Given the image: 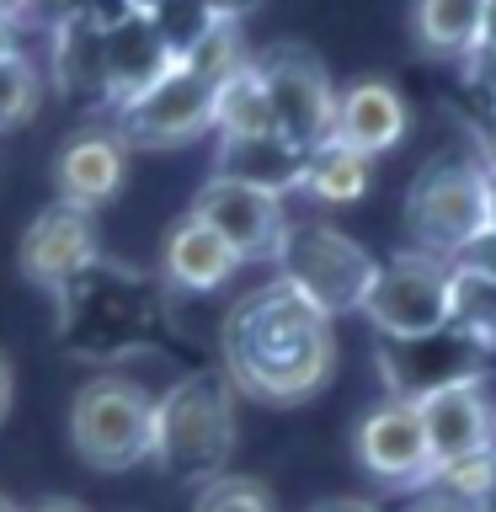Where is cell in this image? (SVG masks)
<instances>
[{"mask_svg": "<svg viewBox=\"0 0 496 512\" xmlns=\"http://www.w3.org/2000/svg\"><path fill=\"white\" fill-rule=\"evenodd\" d=\"M336 368L331 320L288 283H262L224 320V379L262 406H299Z\"/></svg>", "mask_w": 496, "mask_h": 512, "instance_id": "obj_1", "label": "cell"}, {"mask_svg": "<svg viewBox=\"0 0 496 512\" xmlns=\"http://www.w3.org/2000/svg\"><path fill=\"white\" fill-rule=\"evenodd\" d=\"M59 342L75 358H123L160 331V283L96 256L59 288Z\"/></svg>", "mask_w": 496, "mask_h": 512, "instance_id": "obj_2", "label": "cell"}, {"mask_svg": "<svg viewBox=\"0 0 496 512\" xmlns=\"http://www.w3.org/2000/svg\"><path fill=\"white\" fill-rule=\"evenodd\" d=\"M235 448V406L224 374H187L166 395H155V443L150 464L176 480H203L230 464Z\"/></svg>", "mask_w": 496, "mask_h": 512, "instance_id": "obj_3", "label": "cell"}, {"mask_svg": "<svg viewBox=\"0 0 496 512\" xmlns=\"http://www.w3.org/2000/svg\"><path fill=\"white\" fill-rule=\"evenodd\" d=\"M155 443V395L123 374H96L70 400V448L80 464L102 475L150 464Z\"/></svg>", "mask_w": 496, "mask_h": 512, "instance_id": "obj_4", "label": "cell"}, {"mask_svg": "<svg viewBox=\"0 0 496 512\" xmlns=\"http://www.w3.org/2000/svg\"><path fill=\"white\" fill-rule=\"evenodd\" d=\"M406 235L411 251L438 262H454L486 235V171L475 155H443L416 171L406 187Z\"/></svg>", "mask_w": 496, "mask_h": 512, "instance_id": "obj_5", "label": "cell"}, {"mask_svg": "<svg viewBox=\"0 0 496 512\" xmlns=\"http://www.w3.org/2000/svg\"><path fill=\"white\" fill-rule=\"evenodd\" d=\"M374 272L379 262L336 224H288L278 246V283H288L299 299H310L326 320L363 310Z\"/></svg>", "mask_w": 496, "mask_h": 512, "instance_id": "obj_6", "label": "cell"}, {"mask_svg": "<svg viewBox=\"0 0 496 512\" xmlns=\"http://www.w3.org/2000/svg\"><path fill=\"white\" fill-rule=\"evenodd\" d=\"M214 80H203L192 64L176 59L155 86L112 107V134L128 150H176L214 128Z\"/></svg>", "mask_w": 496, "mask_h": 512, "instance_id": "obj_7", "label": "cell"}, {"mask_svg": "<svg viewBox=\"0 0 496 512\" xmlns=\"http://www.w3.org/2000/svg\"><path fill=\"white\" fill-rule=\"evenodd\" d=\"M363 315L374 320L384 342H422V336L448 331V262L422 251H400L379 262Z\"/></svg>", "mask_w": 496, "mask_h": 512, "instance_id": "obj_8", "label": "cell"}, {"mask_svg": "<svg viewBox=\"0 0 496 512\" xmlns=\"http://www.w3.org/2000/svg\"><path fill=\"white\" fill-rule=\"evenodd\" d=\"M256 75H262V91H267V107H272V128L299 144L304 155L315 144L331 139V123H336V86L326 75L310 48L299 43H278L267 54H256Z\"/></svg>", "mask_w": 496, "mask_h": 512, "instance_id": "obj_9", "label": "cell"}, {"mask_svg": "<svg viewBox=\"0 0 496 512\" xmlns=\"http://www.w3.org/2000/svg\"><path fill=\"white\" fill-rule=\"evenodd\" d=\"M187 214L203 219L240 262H278V246L288 235L283 198H267V192H256V187L224 182V176H208Z\"/></svg>", "mask_w": 496, "mask_h": 512, "instance_id": "obj_10", "label": "cell"}, {"mask_svg": "<svg viewBox=\"0 0 496 512\" xmlns=\"http://www.w3.org/2000/svg\"><path fill=\"white\" fill-rule=\"evenodd\" d=\"M411 406H416V422H422L432 470H443V464H454V459H470L480 448H491V438H496V411L486 400L480 374L438 384V390L416 395Z\"/></svg>", "mask_w": 496, "mask_h": 512, "instance_id": "obj_11", "label": "cell"}, {"mask_svg": "<svg viewBox=\"0 0 496 512\" xmlns=\"http://www.w3.org/2000/svg\"><path fill=\"white\" fill-rule=\"evenodd\" d=\"M352 454H358V464L374 480H384V486H427L432 475V459H427V438H422V422H416V406L411 400H379L374 411L358 422V432H352Z\"/></svg>", "mask_w": 496, "mask_h": 512, "instance_id": "obj_12", "label": "cell"}, {"mask_svg": "<svg viewBox=\"0 0 496 512\" xmlns=\"http://www.w3.org/2000/svg\"><path fill=\"white\" fill-rule=\"evenodd\" d=\"M96 224L86 208H70V203H48L32 214V224L22 230V246H16V262H22V278L59 294L64 283L75 278L80 267L96 262Z\"/></svg>", "mask_w": 496, "mask_h": 512, "instance_id": "obj_13", "label": "cell"}, {"mask_svg": "<svg viewBox=\"0 0 496 512\" xmlns=\"http://www.w3.org/2000/svg\"><path fill=\"white\" fill-rule=\"evenodd\" d=\"M123 176H128V144L112 134V128H80V134H70L54 155L59 203L86 208V214L118 198Z\"/></svg>", "mask_w": 496, "mask_h": 512, "instance_id": "obj_14", "label": "cell"}, {"mask_svg": "<svg viewBox=\"0 0 496 512\" xmlns=\"http://www.w3.org/2000/svg\"><path fill=\"white\" fill-rule=\"evenodd\" d=\"M411 128V107L390 80L368 75V80H352V86L336 91V123H331V139L347 144L352 155L374 160L384 150H395Z\"/></svg>", "mask_w": 496, "mask_h": 512, "instance_id": "obj_15", "label": "cell"}, {"mask_svg": "<svg viewBox=\"0 0 496 512\" xmlns=\"http://www.w3.org/2000/svg\"><path fill=\"white\" fill-rule=\"evenodd\" d=\"M102 64H107V102L118 107L176 64V48L160 38L150 16H118L102 27Z\"/></svg>", "mask_w": 496, "mask_h": 512, "instance_id": "obj_16", "label": "cell"}, {"mask_svg": "<svg viewBox=\"0 0 496 512\" xmlns=\"http://www.w3.org/2000/svg\"><path fill=\"white\" fill-rule=\"evenodd\" d=\"M480 352L464 342L459 331H438V336H422V342H390L384 347V374H390V390L400 400H416L438 384H454V379H475Z\"/></svg>", "mask_w": 496, "mask_h": 512, "instance_id": "obj_17", "label": "cell"}, {"mask_svg": "<svg viewBox=\"0 0 496 512\" xmlns=\"http://www.w3.org/2000/svg\"><path fill=\"white\" fill-rule=\"evenodd\" d=\"M160 272H166V283L176 294H214V288H224L240 272V256L203 219L182 214L171 224L166 246H160Z\"/></svg>", "mask_w": 496, "mask_h": 512, "instance_id": "obj_18", "label": "cell"}, {"mask_svg": "<svg viewBox=\"0 0 496 512\" xmlns=\"http://www.w3.org/2000/svg\"><path fill=\"white\" fill-rule=\"evenodd\" d=\"M214 176L256 187V192H267V198H283V192H299V182H304V150L288 144L283 134L219 139V171Z\"/></svg>", "mask_w": 496, "mask_h": 512, "instance_id": "obj_19", "label": "cell"}, {"mask_svg": "<svg viewBox=\"0 0 496 512\" xmlns=\"http://www.w3.org/2000/svg\"><path fill=\"white\" fill-rule=\"evenodd\" d=\"M54 80L64 96H96L107 102V64H102V22L75 16L54 27Z\"/></svg>", "mask_w": 496, "mask_h": 512, "instance_id": "obj_20", "label": "cell"}, {"mask_svg": "<svg viewBox=\"0 0 496 512\" xmlns=\"http://www.w3.org/2000/svg\"><path fill=\"white\" fill-rule=\"evenodd\" d=\"M368 182H374V160H363V155H352L347 144H315L310 155H304V182L299 192H310L315 203H326V208H342V203H358Z\"/></svg>", "mask_w": 496, "mask_h": 512, "instance_id": "obj_21", "label": "cell"}, {"mask_svg": "<svg viewBox=\"0 0 496 512\" xmlns=\"http://www.w3.org/2000/svg\"><path fill=\"white\" fill-rule=\"evenodd\" d=\"M448 331H459L475 352L496 347V278L448 262Z\"/></svg>", "mask_w": 496, "mask_h": 512, "instance_id": "obj_22", "label": "cell"}, {"mask_svg": "<svg viewBox=\"0 0 496 512\" xmlns=\"http://www.w3.org/2000/svg\"><path fill=\"white\" fill-rule=\"evenodd\" d=\"M214 128H219V139L278 134V128H272V107H267L262 75H256L251 59L240 64L230 80H219V91H214Z\"/></svg>", "mask_w": 496, "mask_h": 512, "instance_id": "obj_23", "label": "cell"}, {"mask_svg": "<svg viewBox=\"0 0 496 512\" xmlns=\"http://www.w3.org/2000/svg\"><path fill=\"white\" fill-rule=\"evenodd\" d=\"M480 11L486 0H416V43L427 54L464 59L480 43Z\"/></svg>", "mask_w": 496, "mask_h": 512, "instance_id": "obj_24", "label": "cell"}, {"mask_svg": "<svg viewBox=\"0 0 496 512\" xmlns=\"http://www.w3.org/2000/svg\"><path fill=\"white\" fill-rule=\"evenodd\" d=\"M491 486H496V448H480V454H470V459H454V464H443V470H432L422 491H438V496H448V502L475 512L491 496Z\"/></svg>", "mask_w": 496, "mask_h": 512, "instance_id": "obj_25", "label": "cell"}, {"mask_svg": "<svg viewBox=\"0 0 496 512\" xmlns=\"http://www.w3.org/2000/svg\"><path fill=\"white\" fill-rule=\"evenodd\" d=\"M192 512H278V496H272L256 475L219 470V475H208L198 486Z\"/></svg>", "mask_w": 496, "mask_h": 512, "instance_id": "obj_26", "label": "cell"}, {"mask_svg": "<svg viewBox=\"0 0 496 512\" xmlns=\"http://www.w3.org/2000/svg\"><path fill=\"white\" fill-rule=\"evenodd\" d=\"M43 102V75L32 70L27 54H11L0 59V128H16L27 123Z\"/></svg>", "mask_w": 496, "mask_h": 512, "instance_id": "obj_27", "label": "cell"}, {"mask_svg": "<svg viewBox=\"0 0 496 512\" xmlns=\"http://www.w3.org/2000/svg\"><path fill=\"white\" fill-rule=\"evenodd\" d=\"M464 75L496 102V48H470V54H464Z\"/></svg>", "mask_w": 496, "mask_h": 512, "instance_id": "obj_28", "label": "cell"}, {"mask_svg": "<svg viewBox=\"0 0 496 512\" xmlns=\"http://www.w3.org/2000/svg\"><path fill=\"white\" fill-rule=\"evenodd\" d=\"M459 267H475V272H486V278H496V235H480L475 246H464L454 256Z\"/></svg>", "mask_w": 496, "mask_h": 512, "instance_id": "obj_29", "label": "cell"}, {"mask_svg": "<svg viewBox=\"0 0 496 512\" xmlns=\"http://www.w3.org/2000/svg\"><path fill=\"white\" fill-rule=\"evenodd\" d=\"M198 6H203L208 16H214V22H235V27H240V16L256 11L262 0H198Z\"/></svg>", "mask_w": 496, "mask_h": 512, "instance_id": "obj_30", "label": "cell"}, {"mask_svg": "<svg viewBox=\"0 0 496 512\" xmlns=\"http://www.w3.org/2000/svg\"><path fill=\"white\" fill-rule=\"evenodd\" d=\"M475 144H480V166H486V171H496V118H480L475 123Z\"/></svg>", "mask_w": 496, "mask_h": 512, "instance_id": "obj_31", "label": "cell"}, {"mask_svg": "<svg viewBox=\"0 0 496 512\" xmlns=\"http://www.w3.org/2000/svg\"><path fill=\"white\" fill-rule=\"evenodd\" d=\"M11 400H16V368H11L6 352H0V427H6V416H11Z\"/></svg>", "mask_w": 496, "mask_h": 512, "instance_id": "obj_32", "label": "cell"}, {"mask_svg": "<svg viewBox=\"0 0 496 512\" xmlns=\"http://www.w3.org/2000/svg\"><path fill=\"white\" fill-rule=\"evenodd\" d=\"M406 512H470V507L448 502V496H438V491H422V496H416V502H411Z\"/></svg>", "mask_w": 496, "mask_h": 512, "instance_id": "obj_33", "label": "cell"}, {"mask_svg": "<svg viewBox=\"0 0 496 512\" xmlns=\"http://www.w3.org/2000/svg\"><path fill=\"white\" fill-rule=\"evenodd\" d=\"M475 48H496V0H486V11H480V43Z\"/></svg>", "mask_w": 496, "mask_h": 512, "instance_id": "obj_34", "label": "cell"}, {"mask_svg": "<svg viewBox=\"0 0 496 512\" xmlns=\"http://www.w3.org/2000/svg\"><path fill=\"white\" fill-rule=\"evenodd\" d=\"M22 512H86V507L70 502V496H48V502H32V507H22Z\"/></svg>", "mask_w": 496, "mask_h": 512, "instance_id": "obj_35", "label": "cell"}, {"mask_svg": "<svg viewBox=\"0 0 496 512\" xmlns=\"http://www.w3.org/2000/svg\"><path fill=\"white\" fill-rule=\"evenodd\" d=\"M486 235H496V171H486Z\"/></svg>", "mask_w": 496, "mask_h": 512, "instance_id": "obj_36", "label": "cell"}, {"mask_svg": "<svg viewBox=\"0 0 496 512\" xmlns=\"http://www.w3.org/2000/svg\"><path fill=\"white\" fill-rule=\"evenodd\" d=\"M310 512H379V507H368V502H352V496H342V502H320Z\"/></svg>", "mask_w": 496, "mask_h": 512, "instance_id": "obj_37", "label": "cell"}, {"mask_svg": "<svg viewBox=\"0 0 496 512\" xmlns=\"http://www.w3.org/2000/svg\"><path fill=\"white\" fill-rule=\"evenodd\" d=\"M11 54H22V48H16V22L0 16V59H11Z\"/></svg>", "mask_w": 496, "mask_h": 512, "instance_id": "obj_38", "label": "cell"}, {"mask_svg": "<svg viewBox=\"0 0 496 512\" xmlns=\"http://www.w3.org/2000/svg\"><path fill=\"white\" fill-rule=\"evenodd\" d=\"M27 11H32V0H0V16H6V22H22Z\"/></svg>", "mask_w": 496, "mask_h": 512, "instance_id": "obj_39", "label": "cell"}, {"mask_svg": "<svg viewBox=\"0 0 496 512\" xmlns=\"http://www.w3.org/2000/svg\"><path fill=\"white\" fill-rule=\"evenodd\" d=\"M118 6H123L128 16H150V11L160 6V0H118Z\"/></svg>", "mask_w": 496, "mask_h": 512, "instance_id": "obj_40", "label": "cell"}, {"mask_svg": "<svg viewBox=\"0 0 496 512\" xmlns=\"http://www.w3.org/2000/svg\"><path fill=\"white\" fill-rule=\"evenodd\" d=\"M475 512H496V486H491V496H486V502H480Z\"/></svg>", "mask_w": 496, "mask_h": 512, "instance_id": "obj_41", "label": "cell"}, {"mask_svg": "<svg viewBox=\"0 0 496 512\" xmlns=\"http://www.w3.org/2000/svg\"><path fill=\"white\" fill-rule=\"evenodd\" d=\"M0 512H22V507H16V502H11V496H6V491H0Z\"/></svg>", "mask_w": 496, "mask_h": 512, "instance_id": "obj_42", "label": "cell"}, {"mask_svg": "<svg viewBox=\"0 0 496 512\" xmlns=\"http://www.w3.org/2000/svg\"><path fill=\"white\" fill-rule=\"evenodd\" d=\"M491 448H496V438H491Z\"/></svg>", "mask_w": 496, "mask_h": 512, "instance_id": "obj_43", "label": "cell"}]
</instances>
